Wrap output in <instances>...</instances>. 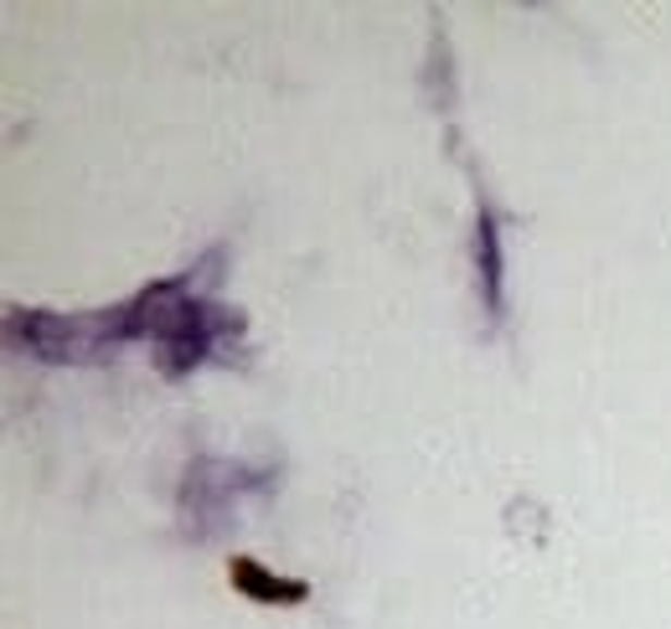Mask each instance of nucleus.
<instances>
[{"label":"nucleus","mask_w":671,"mask_h":629,"mask_svg":"<svg viewBox=\"0 0 671 629\" xmlns=\"http://www.w3.org/2000/svg\"><path fill=\"white\" fill-rule=\"evenodd\" d=\"M233 583L248 593V599H258V604H295V599H305V589H300V583H279V578H264L254 563H233Z\"/></svg>","instance_id":"1"}]
</instances>
